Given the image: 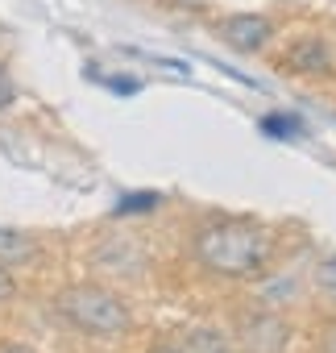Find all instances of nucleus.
Returning <instances> with one entry per match:
<instances>
[{
	"label": "nucleus",
	"instance_id": "ddd939ff",
	"mask_svg": "<svg viewBox=\"0 0 336 353\" xmlns=\"http://www.w3.org/2000/svg\"><path fill=\"white\" fill-rule=\"evenodd\" d=\"M324 353H336V324L324 332Z\"/></svg>",
	"mask_w": 336,
	"mask_h": 353
},
{
	"label": "nucleus",
	"instance_id": "1a4fd4ad",
	"mask_svg": "<svg viewBox=\"0 0 336 353\" xmlns=\"http://www.w3.org/2000/svg\"><path fill=\"white\" fill-rule=\"evenodd\" d=\"M319 283H324L328 291H336V258H328V262L319 266Z\"/></svg>",
	"mask_w": 336,
	"mask_h": 353
},
{
	"label": "nucleus",
	"instance_id": "9d476101",
	"mask_svg": "<svg viewBox=\"0 0 336 353\" xmlns=\"http://www.w3.org/2000/svg\"><path fill=\"white\" fill-rule=\"evenodd\" d=\"M108 88H112V92H137V79H133V75H112Z\"/></svg>",
	"mask_w": 336,
	"mask_h": 353
},
{
	"label": "nucleus",
	"instance_id": "6e6552de",
	"mask_svg": "<svg viewBox=\"0 0 336 353\" xmlns=\"http://www.w3.org/2000/svg\"><path fill=\"white\" fill-rule=\"evenodd\" d=\"M158 200L154 196H133V200H125L120 208H116V216H125V212H145V208H154Z\"/></svg>",
	"mask_w": 336,
	"mask_h": 353
},
{
	"label": "nucleus",
	"instance_id": "20e7f679",
	"mask_svg": "<svg viewBox=\"0 0 336 353\" xmlns=\"http://www.w3.org/2000/svg\"><path fill=\"white\" fill-rule=\"evenodd\" d=\"M286 336L291 332L278 316H253V320L241 324V341H245L249 353H278L286 345Z\"/></svg>",
	"mask_w": 336,
	"mask_h": 353
},
{
	"label": "nucleus",
	"instance_id": "f257e3e1",
	"mask_svg": "<svg viewBox=\"0 0 336 353\" xmlns=\"http://www.w3.org/2000/svg\"><path fill=\"white\" fill-rule=\"evenodd\" d=\"M196 258L212 270V274H224V279H245V274H258L270 258V237L258 229V225H245V221H220V225H208L200 237H196Z\"/></svg>",
	"mask_w": 336,
	"mask_h": 353
},
{
	"label": "nucleus",
	"instance_id": "2eb2a0df",
	"mask_svg": "<svg viewBox=\"0 0 336 353\" xmlns=\"http://www.w3.org/2000/svg\"><path fill=\"white\" fill-rule=\"evenodd\" d=\"M154 353H183V345H158Z\"/></svg>",
	"mask_w": 336,
	"mask_h": 353
},
{
	"label": "nucleus",
	"instance_id": "f8f14e48",
	"mask_svg": "<svg viewBox=\"0 0 336 353\" xmlns=\"http://www.w3.org/2000/svg\"><path fill=\"white\" fill-rule=\"evenodd\" d=\"M5 299H13V274L0 266V303H5Z\"/></svg>",
	"mask_w": 336,
	"mask_h": 353
},
{
	"label": "nucleus",
	"instance_id": "39448f33",
	"mask_svg": "<svg viewBox=\"0 0 336 353\" xmlns=\"http://www.w3.org/2000/svg\"><path fill=\"white\" fill-rule=\"evenodd\" d=\"M183 353H237L220 328H191L183 336Z\"/></svg>",
	"mask_w": 336,
	"mask_h": 353
},
{
	"label": "nucleus",
	"instance_id": "dca6fc26",
	"mask_svg": "<svg viewBox=\"0 0 336 353\" xmlns=\"http://www.w3.org/2000/svg\"><path fill=\"white\" fill-rule=\"evenodd\" d=\"M332 295H336V291H332Z\"/></svg>",
	"mask_w": 336,
	"mask_h": 353
},
{
	"label": "nucleus",
	"instance_id": "f03ea898",
	"mask_svg": "<svg viewBox=\"0 0 336 353\" xmlns=\"http://www.w3.org/2000/svg\"><path fill=\"white\" fill-rule=\"evenodd\" d=\"M59 312L67 316V324H75V328H83L92 336H116V332L129 328V307L112 291L87 287V283L83 287H67L59 295Z\"/></svg>",
	"mask_w": 336,
	"mask_h": 353
},
{
	"label": "nucleus",
	"instance_id": "9b49d317",
	"mask_svg": "<svg viewBox=\"0 0 336 353\" xmlns=\"http://www.w3.org/2000/svg\"><path fill=\"white\" fill-rule=\"evenodd\" d=\"M9 104H13V79L0 71V108H9Z\"/></svg>",
	"mask_w": 336,
	"mask_h": 353
},
{
	"label": "nucleus",
	"instance_id": "4468645a",
	"mask_svg": "<svg viewBox=\"0 0 336 353\" xmlns=\"http://www.w3.org/2000/svg\"><path fill=\"white\" fill-rule=\"evenodd\" d=\"M0 353H34L30 345H0Z\"/></svg>",
	"mask_w": 336,
	"mask_h": 353
},
{
	"label": "nucleus",
	"instance_id": "7ed1b4c3",
	"mask_svg": "<svg viewBox=\"0 0 336 353\" xmlns=\"http://www.w3.org/2000/svg\"><path fill=\"white\" fill-rule=\"evenodd\" d=\"M220 38L233 46V50H262L270 42V21L258 17V13H237L220 26Z\"/></svg>",
	"mask_w": 336,
	"mask_h": 353
},
{
	"label": "nucleus",
	"instance_id": "423d86ee",
	"mask_svg": "<svg viewBox=\"0 0 336 353\" xmlns=\"http://www.w3.org/2000/svg\"><path fill=\"white\" fill-rule=\"evenodd\" d=\"M286 67L291 71H324L328 67V46L324 42H299V46H291Z\"/></svg>",
	"mask_w": 336,
	"mask_h": 353
},
{
	"label": "nucleus",
	"instance_id": "0eeeda50",
	"mask_svg": "<svg viewBox=\"0 0 336 353\" xmlns=\"http://www.w3.org/2000/svg\"><path fill=\"white\" fill-rule=\"evenodd\" d=\"M34 258V241L9 225H0V266L5 262H30Z\"/></svg>",
	"mask_w": 336,
	"mask_h": 353
}]
</instances>
